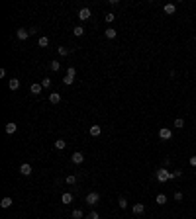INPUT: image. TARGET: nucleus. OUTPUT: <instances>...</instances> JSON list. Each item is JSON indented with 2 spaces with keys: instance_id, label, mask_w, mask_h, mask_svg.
<instances>
[{
  "instance_id": "nucleus-2",
  "label": "nucleus",
  "mask_w": 196,
  "mask_h": 219,
  "mask_svg": "<svg viewBox=\"0 0 196 219\" xmlns=\"http://www.w3.org/2000/svg\"><path fill=\"white\" fill-rule=\"evenodd\" d=\"M159 137H161L163 141H169V139H173V131L169 127H161L159 129Z\"/></svg>"
},
{
  "instance_id": "nucleus-28",
  "label": "nucleus",
  "mask_w": 196,
  "mask_h": 219,
  "mask_svg": "<svg viewBox=\"0 0 196 219\" xmlns=\"http://www.w3.org/2000/svg\"><path fill=\"white\" fill-rule=\"evenodd\" d=\"M39 84L43 86V88H49V86H51V78H43V80H41Z\"/></svg>"
},
{
  "instance_id": "nucleus-19",
  "label": "nucleus",
  "mask_w": 196,
  "mask_h": 219,
  "mask_svg": "<svg viewBox=\"0 0 196 219\" xmlns=\"http://www.w3.org/2000/svg\"><path fill=\"white\" fill-rule=\"evenodd\" d=\"M155 203H159V206H165V203H167V196H165V194H159L157 198H155Z\"/></svg>"
},
{
  "instance_id": "nucleus-6",
  "label": "nucleus",
  "mask_w": 196,
  "mask_h": 219,
  "mask_svg": "<svg viewBox=\"0 0 196 219\" xmlns=\"http://www.w3.org/2000/svg\"><path fill=\"white\" fill-rule=\"evenodd\" d=\"M71 160H73V163H75V164H81L83 163V160H84V155H83V153H73V155H71Z\"/></svg>"
},
{
  "instance_id": "nucleus-9",
  "label": "nucleus",
  "mask_w": 196,
  "mask_h": 219,
  "mask_svg": "<svg viewBox=\"0 0 196 219\" xmlns=\"http://www.w3.org/2000/svg\"><path fill=\"white\" fill-rule=\"evenodd\" d=\"M6 133H8V135H12V133H16V129H18V125H16V123H14V121H10V123H6Z\"/></svg>"
},
{
  "instance_id": "nucleus-16",
  "label": "nucleus",
  "mask_w": 196,
  "mask_h": 219,
  "mask_svg": "<svg viewBox=\"0 0 196 219\" xmlns=\"http://www.w3.org/2000/svg\"><path fill=\"white\" fill-rule=\"evenodd\" d=\"M73 33H75V37H81V35H84V27L83 26H75Z\"/></svg>"
},
{
  "instance_id": "nucleus-8",
  "label": "nucleus",
  "mask_w": 196,
  "mask_h": 219,
  "mask_svg": "<svg viewBox=\"0 0 196 219\" xmlns=\"http://www.w3.org/2000/svg\"><path fill=\"white\" fill-rule=\"evenodd\" d=\"M132 211H133L135 215H141V213H145V206H143V203H133Z\"/></svg>"
},
{
  "instance_id": "nucleus-21",
  "label": "nucleus",
  "mask_w": 196,
  "mask_h": 219,
  "mask_svg": "<svg viewBox=\"0 0 196 219\" xmlns=\"http://www.w3.org/2000/svg\"><path fill=\"white\" fill-rule=\"evenodd\" d=\"M38 45H39V47H47V45H49V37H45V35H43V37H39V39H38Z\"/></svg>"
},
{
  "instance_id": "nucleus-13",
  "label": "nucleus",
  "mask_w": 196,
  "mask_h": 219,
  "mask_svg": "<svg viewBox=\"0 0 196 219\" xmlns=\"http://www.w3.org/2000/svg\"><path fill=\"white\" fill-rule=\"evenodd\" d=\"M41 90H43V86H41V84H32V86H30V92L33 94V96L41 94Z\"/></svg>"
},
{
  "instance_id": "nucleus-3",
  "label": "nucleus",
  "mask_w": 196,
  "mask_h": 219,
  "mask_svg": "<svg viewBox=\"0 0 196 219\" xmlns=\"http://www.w3.org/2000/svg\"><path fill=\"white\" fill-rule=\"evenodd\" d=\"M98 200H100V194L98 192H90L88 196H86V203H88V206H96Z\"/></svg>"
},
{
  "instance_id": "nucleus-25",
  "label": "nucleus",
  "mask_w": 196,
  "mask_h": 219,
  "mask_svg": "<svg viewBox=\"0 0 196 219\" xmlns=\"http://www.w3.org/2000/svg\"><path fill=\"white\" fill-rule=\"evenodd\" d=\"M73 219H83V211L81 209H73Z\"/></svg>"
},
{
  "instance_id": "nucleus-7",
  "label": "nucleus",
  "mask_w": 196,
  "mask_h": 219,
  "mask_svg": "<svg viewBox=\"0 0 196 219\" xmlns=\"http://www.w3.org/2000/svg\"><path fill=\"white\" fill-rule=\"evenodd\" d=\"M20 174H24V176H30V174H32V164L24 163V164L20 166Z\"/></svg>"
},
{
  "instance_id": "nucleus-29",
  "label": "nucleus",
  "mask_w": 196,
  "mask_h": 219,
  "mask_svg": "<svg viewBox=\"0 0 196 219\" xmlns=\"http://www.w3.org/2000/svg\"><path fill=\"white\" fill-rule=\"evenodd\" d=\"M118 206H120L122 209H126V207H128V200H126V198H120V200H118Z\"/></svg>"
},
{
  "instance_id": "nucleus-14",
  "label": "nucleus",
  "mask_w": 196,
  "mask_h": 219,
  "mask_svg": "<svg viewBox=\"0 0 196 219\" xmlns=\"http://www.w3.org/2000/svg\"><path fill=\"white\" fill-rule=\"evenodd\" d=\"M163 10H165V14H169V16H171V14H175V12H177V6H175V4H165V8H163Z\"/></svg>"
},
{
  "instance_id": "nucleus-30",
  "label": "nucleus",
  "mask_w": 196,
  "mask_h": 219,
  "mask_svg": "<svg viewBox=\"0 0 196 219\" xmlns=\"http://www.w3.org/2000/svg\"><path fill=\"white\" fill-rule=\"evenodd\" d=\"M114 20H116V14L114 12H108L106 14V22H114Z\"/></svg>"
},
{
  "instance_id": "nucleus-26",
  "label": "nucleus",
  "mask_w": 196,
  "mask_h": 219,
  "mask_svg": "<svg viewBox=\"0 0 196 219\" xmlns=\"http://www.w3.org/2000/svg\"><path fill=\"white\" fill-rule=\"evenodd\" d=\"M63 82H65V84H67V86H71L73 82H75V76H69V75H67V76H65V78H63Z\"/></svg>"
},
{
  "instance_id": "nucleus-15",
  "label": "nucleus",
  "mask_w": 196,
  "mask_h": 219,
  "mask_svg": "<svg viewBox=\"0 0 196 219\" xmlns=\"http://www.w3.org/2000/svg\"><path fill=\"white\" fill-rule=\"evenodd\" d=\"M100 133H102V129H100V125H90V135H92V137H98Z\"/></svg>"
},
{
  "instance_id": "nucleus-36",
  "label": "nucleus",
  "mask_w": 196,
  "mask_h": 219,
  "mask_svg": "<svg viewBox=\"0 0 196 219\" xmlns=\"http://www.w3.org/2000/svg\"><path fill=\"white\" fill-rule=\"evenodd\" d=\"M194 41H196V37H194Z\"/></svg>"
},
{
  "instance_id": "nucleus-17",
  "label": "nucleus",
  "mask_w": 196,
  "mask_h": 219,
  "mask_svg": "<svg viewBox=\"0 0 196 219\" xmlns=\"http://www.w3.org/2000/svg\"><path fill=\"white\" fill-rule=\"evenodd\" d=\"M104 33H106V37H108V39H114V37H116V35H118V32H116V30H114V27H108V30H106Z\"/></svg>"
},
{
  "instance_id": "nucleus-35",
  "label": "nucleus",
  "mask_w": 196,
  "mask_h": 219,
  "mask_svg": "<svg viewBox=\"0 0 196 219\" xmlns=\"http://www.w3.org/2000/svg\"><path fill=\"white\" fill-rule=\"evenodd\" d=\"M188 163H190L192 166H196V155H194V157H190V160H188Z\"/></svg>"
},
{
  "instance_id": "nucleus-24",
  "label": "nucleus",
  "mask_w": 196,
  "mask_h": 219,
  "mask_svg": "<svg viewBox=\"0 0 196 219\" xmlns=\"http://www.w3.org/2000/svg\"><path fill=\"white\" fill-rule=\"evenodd\" d=\"M175 127H177V129H183V127H184V119H183V118H177V119H175Z\"/></svg>"
},
{
  "instance_id": "nucleus-18",
  "label": "nucleus",
  "mask_w": 196,
  "mask_h": 219,
  "mask_svg": "<svg viewBox=\"0 0 196 219\" xmlns=\"http://www.w3.org/2000/svg\"><path fill=\"white\" fill-rule=\"evenodd\" d=\"M65 147H67V141H63V139H57V141H55V149H57V151H63Z\"/></svg>"
},
{
  "instance_id": "nucleus-5",
  "label": "nucleus",
  "mask_w": 196,
  "mask_h": 219,
  "mask_svg": "<svg viewBox=\"0 0 196 219\" xmlns=\"http://www.w3.org/2000/svg\"><path fill=\"white\" fill-rule=\"evenodd\" d=\"M16 35H18V39H22V41H24V39H28V37H30V30H26V27H20V30L16 32Z\"/></svg>"
},
{
  "instance_id": "nucleus-23",
  "label": "nucleus",
  "mask_w": 196,
  "mask_h": 219,
  "mask_svg": "<svg viewBox=\"0 0 196 219\" xmlns=\"http://www.w3.org/2000/svg\"><path fill=\"white\" fill-rule=\"evenodd\" d=\"M65 182H67V184H77V176H75V174H69V176L67 178H65Z\"/></svg>"
},
{
  "instance_id": "nucleus-34",
  "label": "nucleus",
  "mask_w": 196,
  "mask_h": 219,
  "mask_svg": "<svg viewBox=\"0 0 196 219\" xmlns=\"http://www.w3.org/2000/svg\"><path fill=\"white\" fill-rule=\"evenodd\" d=\"M175 200H177V202L183 200V192H175Z\"/></svg>"
},
{
  "instance_id": "nucleus-12",
  "label": "nucleus",
  "mask_w": 196,
  "mask_h": 219,
  "mask_svg": "<svg viewBox=\"0 0 196 219\" xmlns=\"http://www.w3.org/2000/svg\"><path fill=\"white\" fill-rule=\"evenodd\" d=\"M0 207H2V209L12 207V198H8V196H6V198H2V202H0Z\"/></svg>"
},
{
  "instance_id": "nucleus-22",
  "label": "nucleus",
  "mask_w": 196,
  "mask_h": 219,
  "mask_svg": "<svg viewBox=\"0 0 196 219\" xmlns=\"http://www.w3.org/2000/svg\"><path fill=\"white\" fill-rule=\"evenodd\" d=\"M61 202H63V203H71V202H73V194H69V192L63 194V196H61Z\"/></svg>"
},
{
  "instance_id": "nucleus-32",
  "label": "nucleus",
  "mask_w": 196,
  "mask_h": 219,
  "mask_svg": "<svg viewBox=\"0 0 196 219\" xmlns=\"http://www.w3.org/2000/svg\"><path fill=\"white\" fill-rule=\"evenodd\" d=\"M67 75H69V76H75V75H77L75 67H69V69H67Z\"/></svg>"
},
{
  "instance_id": "nucleus-33",
  "label": "nucleus",
  "mask_w": 196,
  "mask_h": 219,
  "mask_svg": "<svg viewBox=\"0 0 196 219\" xmlns=\"http://www.w3.org/2000/svg\"><path fill=\"white\" fill-rule=\"evenodd\" d=\"M180 176H183V170H175V172H173V178H180Z\"/></svg>"
},
{
  "instance_id": "nucleus-4",
  "label": "nucleus",
  "mask_w": 196,
  "mask_h": 219,
  "mask_svg": "<svg viewBox=\"0 0 196 219\" xmlns=\"http://www.w3.org/2000/svg\"><path fill=\"white\" fill-rule=\"evenodd\" d=\"M90 16H92V14H90V8H81V10H78V20H81V22L90 20Z\"/></svg>"
},
{
  "instance_id": "nucleus-10",
  "label": "nucleus",
  "mask_w": 196,
  "mask_h": 219,
  "mask_svg": "<svg viewBox=\"0 0 196 219\" xmlns=\"http://www.w3.org/2000/svg\"><path fill=\"white\" fill-rule=\"evenodd\" d=\"M49 102H51V104H59V102H61V94L59 92H51V94H49Z\"/></svg>"
},
{
  "instance_id": "nucleus-1",
  "label": "nucleus",
  "mask_w": 196,
  "mask_h": 219,
  "mask_svg": "<svg viewBox=\"0 0 196 219\" xmlns=\"http://www.w3.org/2000/svg\"><path fill=\"white\" fill-rule=\"evenodd\" d=\"M155 178H157L159 182H169V180H173V172H169L165 166H161V168L155 172Z\"/></svg>"
},
{
  "instance_id": "nucleus-11",
  "label": "nucleus",
  "mask_w": 196,
  "mask_h": 219,
  "mask_svg": "<svg viewBox=\"0 0 196 219\" xmlns=\"http://www.w3.org/2000/svg\"><path fill=\"white\" fill-rule=\"evenodd\" d=\"M8 88H10V90H18V88H20V80H18V78H10V80H8Z\"/></svg>"
},
{
  "instance_id": "nucleus-27",
  "label": "nucleus",
  "mask_w": 196,
  "mask_h": 219,
  "mask_svg": "<svg viewBox=\"0 0 196 219\" xmlns=\"http://www.w3.org/2000/svg\"><path fill=\"white\" fill-rule=\"evenodd\" d=\"M57 49H59V55H61V57H67V55L71 53V51H69L67 47H57Z\"/></svg>"
},
{
  "instance_id": "nucleus-31",
  "label": "nucleus",
  "mask_w": 196,
  "mask_h": 219,
  "mask_svg": "<svg viewBox=\"0 0 196 219\" xmlns=\"http://www.w3.org/2000/svg\"><path fill=\"white\" fill-rule=\"evenodd\" d=\"M86 219H100V215L96 213V211H90V213L86 215Z\"/></svg>"
},
{
  "instance_id": "nucleus-20",
  "label": "nucleus",
  "mask_w": 196,
  "mask_h": 219,
  "mask_svg": "<svg viewBox=\"0 0 196 219\" xmlns=\"http://www.w3.org/2000/svg\"><path fill=\"white\" fill-rule=\"evenodd\" d=\"M49 69H51L53 72H57V71L61 69V63L59 61H51V63H49Z\"/></svg>"
}]
</instances>
